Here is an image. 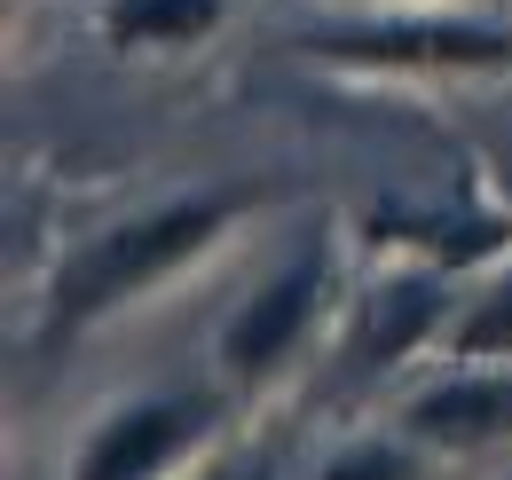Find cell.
I'll list each match as a JSON object with an SVG mask.
<instances>
[{"mask_svg": "<svg viewBox=\"0 0 512 480\" xmlns=\"http://www.w3.org/2000/svg\"><path fill=\"white\" fill-rule=\"evenodd\" d=\"M221 24V0H111L103 32L119 48H190Z\"/></svg>", "mask_w": 512, "mask_h": 480, "instance_id": "ba28073f", "label": "cell"}, {"mask_svg": "<svg viewBox=\"0 0 512 480\" xmlns=\"http://www.w3.org/2000/svg\"><path fill=\"white\" fill-rule=\"evenodd\" d=\"M213 425V402L205 394H150V402H127L111 410L103 433L79 449L71 480H166V465H182Z\"/></svg>", "mask_w": 512, "mask_h": 480, "instance_id": "3957f363", "label": "cell"}, {"mask_svg": "<svg viewBox=\"0 0 512 480\" xmlns=\"http://www.w3.org/2000/svg\"><path fill=\"white\" fill-rule=\"evenodd\" d=\"M323 63H355V71H505L512 32L505 24H457V16H426V24H371V32H323L308 40Z\"/></svg>", "mask_w": 512, "mask_h": 480, "instance_id": "7a4b0ae2", "label": "cell"}, {"mask_svg": "<svg viewBox=\"0 0 512 480\" xmlns=\"http://www.w3.org/2000/svg\"><path fill=\"white\" fill-rule=\"evenodd\" d=\"M442 276H386L371 300H355V323H347V378H379V370H394V362L410 355L434 323H442Z\"/></svg>", "mask_w": 512, "mask_h": 480, "instance_id": "5b68a950", "label": "cell"}, {"mask_svg": "<svg viewBox=\"0 0 512 480\" xmlns=\"http://www.w3.org/2000/svg\"><path fill=\"white\" fill-rule=\"evenodd\" d=\"M316 480H418V465H410V449H394V441H355V449H339Z\"/></svg>", "mask_w": 512, "mask_h": 480, "instance_id": "30bf717a", "label": "cell"}, {"mask_svg": "<svg viewBox=\"0 0 512 480\" xmlns=\"http://www.w3.org/2000/svg\"><path fill=\"white\" fill-rule=\"evenodd\" d=\"M229 221H237V197H182V205H158V213H142V221L111 229V237L79 244L56 268V307H48V339L40 347H64L95 315H119L127 300H142L158 276L197 260Z\"/></svg>", "mask_w": 512, "mask_h": 480, "instance_id": "6da1fadb", "label": "cell"}, {"mask_svg": "<svg viewBox=\"0 0 512 480\" xmlns=\"http://www.w3.org/2000/svg\"><path fill=\"white\" fill-rule=\"evenodd\" d=\"M371 237L394 244V252H426L442 268H465V260L505 252L512 229L497 213H473V205H379L371 213Z\"/></svg>", "mask_w": 512, "mask_h": 480, "instance_id": "8992f818", "label": "cell"}, {"mask_svg": "<svg viewBox=\"0 0 512 480\" xmlns=\"http://www.w3.org/2000/svg\"><path fill=\"white\" fill-rule=\"evenodd\" d=\"M449 355L457 362H505L512 355V276H497L481 300L465 307V323L449 331Z\"/></svg>", "mask_w": 512, "mask_h": 480, "instance_id": "9c48e42d", "label": "cell"}, {"mask_svg": "<svg viewBox=\"0 0 512 480\" xmlns=\"http://www.w3.org/2000/svg\"><path fill=\"white\" fill-rule=\"evenodd\" d=\"M190 480H276V457L268 449H237V457H221V465H205Z\"/></svg>", "mask_w": 512, "mask_h": 480, "instance_id": "8fae6325", "label": "cell"}, {"mask_svg": "<svg viewBox=\"0 0 512 480\" xmlns=\"http://www.w3.org/2000/svg\"><path fill=\"white\" fill-rule=\"evenodd\" d=\"M323 268H331L323 244H300V260H284L253 300L229 315V331H221V362H229V378L260 386L276 362L300 347V331L316 323V307H323Z\"/></svg>", "mask_w": 512, "mask_h": 480, "instance_id": "277c9868", "label": "cell"}, {"mask_svg": "<svg viewBox=\"0 0 512 480\" xmlns=\"http://www.w3.org/2000/svg\"><path fill=\"white\" fill-rule=\"evenodd\" d=\"M418 441H442V449H481V441H512V378L505 370H465L434 394L410 402Z\"/></svg>", "mask_w": 512, "mask_h": 480, "instance_id": "52a82bcc", "label": "cell"}]
</instances>
